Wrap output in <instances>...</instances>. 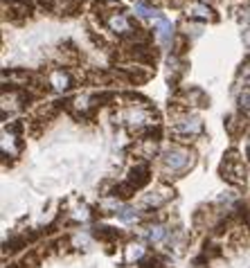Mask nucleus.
Masks as SVG:
<instances>
[{
    "label": "nucleus",
    "instance_id": "nucleus-1",
    "mask_svg": "<svg viewBox=\"0 0 250 268\" xmlns=\"http://www.w3.org/2000/svg\"><path fill=\"white\" fill-rule=\"evenodd\" d=\"M218 173L221 178L228 183V185H234V187H246V165H243V158L239 156L237 149H230L226 151L223 156L221 165H218Z\"/></svg>",
    "mask_w": 250,
    "mask_h": 268
},
{
    "label": "nucleus",
    "instance_id": "nucleus-2",
    "mask_svg": "<svg viewBox=\"0 0 250 268\" xmlns=\"http://www.w3.org/2000/svg\"><path fill=\"white\" fill-rule=\"evenodd\" d=\"M194 154H192L190 149H185V146H180V144H174V146H169V149L163 154V162H165V167L167 169H171V171H176V173H183L187 169H192L194 167Z\"/></svg>",
    "mask_w": 250,
    "mask_h": 268
},
{
    "label": "nucleus",
    "instance_id": "nucleus-3",
    "mask_svg": "<svg viewBox=\"0 0 250 268\" xmlns=\"http://www.w3.org/2000/svg\"><path fill=\"white\" fill-rule=\"evenodd\" d=\"M171 133H174L176 142H183L187 138H192V135H201L203 133V122L199 117H194V115H183L180 120H176Z\"/></svg>",
    "mask_w": 250,
    "mask_h": 268
},
{
    "label": "nucleus",
    "instance_id": "nucleus-4",
    "mask_svg": "<svg viewBox=\"0 0 250 268\" xmlns=\"http://www.w3.org/2000/svg\"><path fill=\"white\" fill-rule=\"evenodd\" d=\"M151 181V167L147 160H138L127 173V183H131L135 189H142Z\"/></svg>",
    "mask_w": 250,
    "mask_h": 268
},
{
    "label": "nucleus",
    "instance_id": "nucleus-5",
    "mask_svg": "<svg viewBox=\"0 0 250 268\" xmlns=\"http://www.w3.org/2000/svg\"><path fill=\"white\" fill-rule=\"evenodd\" d=\"M187 72V61H183V56H176V54H169L167 56V81H169V88H176Z\"/></svg>",
    "mask_w": 250,
    "mask_h": 268
},
{
    "label": "nucleus",
    "instance_id": "nucleus-6",
    "mask_svg": "<svg viewBox=\"0 0 250 268\" xmlns=\"http://www.w3.org/2000/svg\"><path fill=\"white\" fill-rule=\"evenodd\" d=\"M171 198H174V189H171V187H160V189H153V192H149L147 196L142 198V205L151 212V210L163 207V205L169 203Z\"/></svg>",
    "mask_w": 250,
    "mask_h": 268
},
{
    "label": "nucleus",
    "instance_id": "nucleus-7",
    "mask_svg": "<svg viewBox=\"0 0 250 268\" xmlns=\"http://www.w3.org/2000/svg\"><path fill=\"white\" fill-rule=\"evenodd\" d=\"M153 29H155V39H158V43L163 47H169L174 43V27H171V23L165 18V16H158V18H153Z\"/></svg>",
    "mask_w": 250,
    "mask_h": 268
},
{
    "label": "nucleus",
    "instance_id": "nucleus-8",
    "mask_svg": "<svg viewBox=\"0 0 250 268\" xmlns=\"http://www.w3.org/2000/svg\"><path fill=\"white\" fill-rule=\"evenodd\" d=\"M187 16L192 20H210V23H216L218 20V14L205 3H192L190 9H187Z\"/></svg>",
    "mask_w": 250,
    "mask_h": 268
},
{
    "label": "nucleus",
    "instance_id": "nucleus-9",
    "mask_svg": "<svg viewBox=\"0 0 250 268\" xmlns=\"http://www.w3.org/2000/svg\"><path fill=\"white\" fill-rule=\"evenodd\" d=\"M223 126H226L228 135H230L232 140H237L239 135H241L243 131L248 129L246 115H228V117H226V122H223Z\"/></svg>",
    "mask_w": 250,
    "mask_h": 268
},
{
    "label": "nucleus",
    "instance_id": "nucleus-10",
    "mask_svg": "<svg viewBox=\"0 0 250 268\" xmlns=\"http://www.w3.org/2000/svg\"><path fill=\"white\" fill-rule=\"evenodd\" d=\"M106 25L111 27L115 34H119L124 39V36H129L133 32V27H131V23L127 20V16H122V14H113V16H108L106 18Z\"/></svg>",
    "mask_w": 250,
    "mask_h": 268
},
{
    "label": "nucleus",
    "instance_id": "nucleus-11",
    "mask_svg": "<svg viewBox=\"0 0 250 268\" xmlns=\"http://www.w3.org/2000/svg\"><path fill=\"white\" fill-rule=\"evenodd\" d=\"M48 83H52V88H54L56 93H66L72 88V77H70V72H66V70H54L50 75Z\"/></svg>",
    "mask_w": 250,
    "mask_h": 268
},
{
    "label": "nucleus",
    "instance_id": "nucleus-12",
    "mask_svg": "<svg viewBox=\"0 0 250 268\" xmlns=\"http://www.w3.org/2000/svg\"><path fill=\"white\" fill-rule=\"evenodd\" d=\"M92 234L97 236V239H102V241H106V244H111V241H115L119 239V230L117 228H111V225H95L92 228Z\"/></svg>",
    "mask_w": 250,
    "mask_h": 268
},
{
    "label": "nucleus",
    "instance_id": "nucleus-13",
    "mask_svg": "<svg viewBox=\"0 0 250 268\" xmlns=\"http://www.w3.org/2000/svg\"><path fill=\"white\" fill-rule=\"evenodd\" d=\"M237 81L239 86L243 88H250V54L243 59V63L239 66V72H237Z\"/></svg>",
    "mask_w": 250,
    "mask_h": 268
},
{
    "label": "nucleus",
    "instance_id": "nucleus-14",
    "mask_svg": "<svg viewBox=\"0 0 250 268\" xmlns=\"http://www.w3.org/2000/svg\"><path fill=\"white\" fill-rule=\"evenodd\" d=\"M115 217H117L119 221H124V223H131V221L138 219V210L131 207V205H122V207H119V212L115 214Z\"/></svg>",
    "mask_w": 250,
    "mask_h": 268
},
{
    "label": "nucleus",
    "instance_id": "nucleus-15",
    "mask_svg": "<svg viewBox=\"0 0 250 268\" xmlns=\"http://www.w3.org/2000/svg\"><path fill=\"white\" fill-rule=\"evenodd\" d=\"M135 16H140V18H151V20H153V18H158L160 14L155 12L153 7H149L147 3H138V5H135Z\"/></svg>",
    "mask_w": 250,
    "mask_h": 268
},
{
    "label": "nucleus",
    "instance_id": "nucleus-16",
    "mask_svg": "<svg viewBox=\"0 0 250 268\" xmlns=\"http://www.w3.org/2000/svg\"><path fill=\"white\" fill-rule=\"evenodd\" d=\"M144 257V246L142 244H129L127 248V259L129 261H142Z\"/></svg>",
    "mask_w": 250,
    "mask_h": 268
},
{
    "label": "nucleus",
    "instance_id": "nucleus-17",
    "mask_svg": "<svg viewBox=\"0 0 250 268\" xmlns=\"http://www.w3.org/2000/svg\"><path fill=\"white\" fill-rule=\"evenodd\" d=\"M147 236H149V241H163L167 236V228L165 225H160V223H155V225H151L149 228Z\"/></svg>",
    "mask_w": 250,
    "mask_h": 268
},
{
    "label": "nucleus",
    "instance_id": "nucleus-18",
    "mask_svg": "<svg viewBox=\"0 0 250 268\" xmlns=\"http://www.w3.org/2000/svg\"><path fill=\"white\" fill-rule=\"evenodd\" d=\"M237 106H239V110H241V115L250 113V93H248V91H243V93L237 97Z\"/></svg>",
    "mask_w": 250,
    "mask_h": 268
},
{
    "label": "nucleus",
    "instance_id": "nucleus-19",
    "mask_svg": "<svg viewBox=\"0 0 250 268\" xmlns=\"http://www.w3.org/2000/svg\"><path fill=\"white\" fill-rule=\"evenodd\" d=\"M72 219H77V221H88V219H90V210H88L86 205H81V207H75V210H72Z\"/></svg>",
    "mask_w": 250,
    "mask_h": 268
},
{
    "label": "nucleus",
    "instance_id": "nucleus-20",
    "mask_svg": "<svg viewBox=\"0 0 250 268\" xmlns=\"http://www.w3.org/2000/svg\"><path fill=\"white\" fill-rule=\"evenodd\" d=\"M36 3H39L43 9H48V12H50V9H56V5H59V0H36Z\"/></svg>",
    "mask_w": 250,
    "mask_h": 268
},
{
    "label": "nucleus",
    "instance_id": "nucleus-21",
    "mask_svg": "<svg viewBox=\"0 0 250 268\" xmlns=\"http://www.w3.org/2000/svg\"><path fill=\"white\" fill-rule=\"evenodd\" d=\"M241 20H246V23L250 25V3L241 7Z\"/></svg>",
    "mask_w": 250,
    "mask_h": 268
},
{
    "label": "nucleus",
    "instance_id": "nucleus-22",
    "mask_svg": "<svg viewBox=\"0 0 250 268\" xmlns=\"http://www.w3.org/2000/svg\"><path fill=\"white\" fill-rule=\"evenodd\" d=\"M241 36H243V43H246V45L250 47V27H248V29H243V34H241Z\"/></svg>",
    "mask_w": 250,
    "mask_h": 268
},
{
    "label": "nucleus",
    "instance_id": "nucleus-23",
    "mask_svg": "<svg viewBox=\"0 0 250 268\" xmlns=\"http://www.w3.org/2000/svg\"><path fill=\"white\" fill-rule=\"evenodd\" d=\"M248 156H250V140H248Z\"/></svg>",
    "mask_w": 250,
    "mask_h": 268
},
{
    "label": "nucleus",
    "instance_id": "nucleus-24",
    "mask_svg": "<svg viewBox=\"0 0 250 268\" xmlns=\"http://www.w3.org/2000/svg\"><path fill=\"white\" fill-rule=\"evenodd\" d=\"M194 268H203V266H194Z\"/></svg>",
    "mask_w": 250,
    "mask_h": 268
},
{
    "label": "nucleus",
    "instance_id": "nucleus-25",
    "mask_svg": "<svg viewBox=\"0 0 250 268\" xmlns=\"http://www.w3.org/2000/svg\"><path fill=\"white\" fill-rule=\"evenodd\" d=\"M248 221H250V214H248Z\"/></svg>",
    "mask_w": 250,
    "mask_h": 268
}]
</instances>
